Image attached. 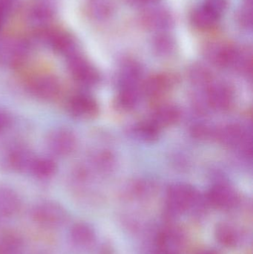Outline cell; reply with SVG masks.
<instances>
[{
    "instance_id": "8992f818",
    "label": "cell",
    "mask_w": 253,
    "mask_h": 254,
    "mask_svg": "<svg viewBox=\"0 0 253 254\" xmlns=\"http://www.w3.org/2000/svg\"><path fill=\"white\" fill-rule=\"evenodd\" d=\"M28 87L33 96L46 101L57 98L62 89L59 78L52 74L35 76L30 80Z\"/></svg>"
},
{
    "instance_id": "277c9868",
    "label": "cell",
    "mask_w": 253,
    "mask_h": 254,
    "mask_svg": "<svg viewBox=\"0 0 253 254\" xmlns=\"http://www.w3.org/2000/svg\"><path fill=\"white\" fill-rule=\"evenodd\" d=\"M187 240L185 231L173 222H166L157 231L154 237L156 250L181 254Z\"/></svg>"
},
{
    "instance_id": "ba28073f",
    "label": "cell",
    "mask_w": 253,
    "mask_h": 254,
    "mask_svg": "<svg viewBox=\"0 0 253 254\" xmlns=\"http://www.w3.org/2000/svg\"><path fill=\"white\" fill-rule=\"evenodd\" d=\"M206 201L209 205L222 210H230L239 205V196L236 191L227 184L214 185L208 192Z\"/></svg>"
},
{
    "instance_id": "3957f363",
    "label": "cell",
    "mask_w": 253,
    "mask_h": 254,
    "mask_svg": "<svg viewBox=\"0 0 253 254\" xmlns=\"http://www.w3.org/2000/svg\"><path fill=\"white\" fill-rule=\"evenodd\" d=\"M46 144L52 155L65 158L75 152L77 139L75 134L69 128L59 127L49 131L46 137Z\"/></svg>"
},
{
    "instance_id": "83f0119b",
    "label": "cell",
    "mask_w": 253,
    "mask_h": 254,
    "mask_svg": "<svg viewBox=\"0 0 253 254\" xmlns=\"http://www.w3.org/2000/svg\"><path fill=\"white\" fill-rule=\"evenodd\" d=\"M98 254H117L114 246L110 242H105L98 249Z\"/></svg>"
},
{
    "instance_id": "6da1fadb",
    "label": "cell",
    "mask_w": 253,
    "mask_h": 254,
    "mask_svg": "<svg viewBox=\"0 0 253 254\" xmlns=\"http://www.w3.org/2000/svg\"><path fill=\"white\" fill-rule=\"evenodd\" d=\"M206 199L192 187L175 185L168 190L166 193L164 217L166 222H174L187 213L199 215L204 210Z\"/></svg>"
},
{
    "instance_id": "f1b7e54d",
    "label": "cell",
    "mask_w": 253,
    "mask_h": 254,
    "mask_svg": "<svg viewBox=\"0 0 253 254\" xmlns=\"http://www.w3.org/2000/svg\"><path fill=\"white\" fill-rule=\"evenodd\" d=\"M128 1L131 4L138 5V4H144V3L154 2V1H156L157 0H128Z\"/></svg>"
},
{
    "instance_id": "4316f807",
    "label": "cell",
    "mask_w": 253,
    "mask_h": 254,
    "mask_svg": "<svg viewBox=\"0 0 253 254\" xmlns=\"http://www.w3.org/2000/svg\"><path fill=\"white\" fill-rule=\"evenodd\" d=\"M11 125V116L7 112L0 110V134L8 129Z\"/></svg>"
},
{
    "instance_id": "f546056e",
    "label": "cell",
    "mask_w": 253,
    "mask_h": 254,
    "mask_svg": "<svg viewBox=\"0 0 253 254\" xmlns=\"http://www.w3.org/2000/svg\"><path fill=\"white\" fill-rule=\"evenodd\" d=\"M195 254H219V253L214 249H206L199 251Z\"/></svg>"
},
{
    "instance_id": "9c48e42d",
    "label": "cell",
    "mask_w": 253,
    "mask_h": 254,
    "mask_svg": "<svg viewBox=\"0 0 253 254\" xmlns=\"http://www.w3.org/2000/svg\"><path fill=\"white\" fill-rule=\"evenodd\" d=\"M218 138L223 144L229 147L239 149L246 153L248 151L251 152V136L242 127L237 125L224 127L218 131Z\"/></svg>"
},
{
    "instance_id": "30bf717a",
    "label": "cell",
    "mask_w": 253,
    "mask_h": 254,
    "mask_svg": "<svg viewBox=\"0 0 253 254\" xmlns=\"http://www.w3.org/2000/svg\"><path fill=\"white\" fill-rule=\"evenodd\" d=\"M45 37L49 46L55 52L65 58H69L78 53L75 39L66 31L52 30L45 33Z\"/></svg>"
},
{
    "instance_id": "52a82bcc",
    "label": "cell",
    "mask_w": 253,
    "mask_h": 254,
    "mask_svg": "<svg viewBox=\"0 0 253 254\" xmlns=\"http://www.w3.org/2000/svg\"><path fill=\"white\" fill-rule=\"evenodd\" d=\"M68 115L78 120H89L98 116L99 107L89 94L79 92L71 95L66 102Z\"/></svg>"
},
{
    "instance_id": "ffe728a7",
    "label": "cell",
    "mask_w": 253,
    "mask_h": 254,
    "mask_svg": "<svg viewBox=\"0 0 253 254\" xmlns=\"http://www.w3.org/2000/svg\"><path fill=\"white\" fill-rule=\"evenodd\" d=\"M24 241L16 233L8 232L0 236V254L22 253Z\"/></svg>"
},
{
    "instance_id": "7402d4cb",
    "label": "cell",
    "mask_w": 253,
    "mask_h": 254,
    "mask_svg": "<svg viewBox=\"0 0 253 254\" xmlns=\"http://www.w3.org/2000/svg\"><path fill=\"white\" fill-rule=\"evenodd\" d=\"M88 9L92 17L104 19L111 13V5L108 0H90Z\"/></svg>"
},
{
    "instance_id": "5bb4252c",
    "label": "cell",
    "mask_w": 253,
    "mask_h": 254,
    "mask_svg": "<svg viewBox=\"0 0 253 254\" xmlns=\"http://www.w3.org/2000/svg\"><path fill=\"white\" fill-rule=\"evenodd\" d=\"M21 200L16 191L0 187V222L13 217L21 208Z\"/></svg>"
},
{
    "instance_id": "7c38bea8",
    "label": "cell",
    "mask_w": 253,
    "mask_h": 254,
    "mask_svg": "<svg viewBox=\"0 0 253 254\" xmlns=\"http://www.w3.org/2000/svg\"><path fill=\"white\" fill-rule=\"evenodd\" d=\"M215 237L223 247L236 249L243 243L245 236L243 230L236 224L221 222L215 226Z\"/></svg>"
},
{
    "instance_id": "484cf974",
    "label": "cell",
    "mask_w": 253,
    "mask_h": 254,
    "mask_svg": "<svg viewBox=\"0 0 253 254\" xmlns=\"http://www.w3.org/2000/svg\"><path fill=\"white\" fill-rule=\"evenodd\" d=\"M252 9L251 6L246 5V7L241 11L239 19H240V22L246 27V28H251L252 26Z\"/></svg>"
},
{
    "instance_id": "4fadbf2b",
    "label": "cell",
    "mask_w": 253,
    "mask_h": 254,
    "mask_svg": "<svg viewBox=\"0 0 253 254\" xmlns=\"http://www.w3.org/2000/svg\"><path fill=\"white\" fill-rule=\"evenodd\" d=\"M37 157L35 153L27 146L16 145L9 150L7 162L10 168L16 173H30Z\"/></svg>"
},
{
    "instance_id": "d4e9b609",
    "label": "cell",
    "mask_w": 253,
    "mask_h": 254,
    "mask_svg": "<svg viewBox=\"0 0 253 254\" xmlns=\"http://www.w3.org/2000/svg\"><path fill=\"white\" fill-rule=\"evenodd\" d=\"M12 5L13 0H0V27L10 13Z\"/></svg>"
},
{
    "instance_id": "44dd1931",
    "label": "cell",
    "mask_w": 253,
    "mask_h": 254,
    "mask_svg": "<svg viewBox=\"0 0 253 254\" xmlns=\"http://www.w3.org/2000/svg\"><path fill=\"white\" fill-rule=\"evenodd\" d=\"M172 79L165 75L155 76L149 79L144 86V92L150 96L163 93L172 85Z\"/></svg>"
},
{
    "instance_id": "8fae6325",
    "label": "cell",
    "mask_w": 253,
    "mask_h": 254,
    "mask_svg": "<svg viewBox=\"0 0 253 254\" xmlns=\"http://www.w3.org/2000/svg\"><path fill=\"white\" fill-rule=\"evenodd\" d=\"M69 237L76 249L85 252L93 249L97 243L96 231L87 222H77L73 225L70 230Z\"/></svg>"
},
{
    "instance_id": "4dcf8cb0",
    "label": "cell",
    "mask_w": 253,
    "mask_h": 254,
    "mask_svg": "<svg viewBox=\"0 0 253 254\" xmlns=\"http://www.w3.org/2000/svg\"><path fill=\"white\" fill-rule=\"evenodd\" d=\"M153 254H178L173 252H166V251L156 250Z\"/></svg>"
},
{
    "instance_id": "5b68a950",
    "label": "cell",
    "mask_w": 253,
    "mask_h": 254,
    "mask_svg": "<svg viewBox=\"0 0 253 254\" xmlns=\"http://www.w3.org/2000/svg\"><path fill=\"white\" fill-rule=\"evenodd\" d=\"M68 72L73 80L80 86L92 87L100 80V74L95 66L80 54L67 58Z\"/></svg>"
},
{
    "instance_id": "2e32d148",
    "label": "cell",
    "mask_w": 253,
    "mask_h": 254,
    "mask_svg": "<svg viewBox=\"0 0 253 254\" xmlns=\"http://www.w3.org/2000/svg\"><path fill=\"white\" fill-rule=\"evenodd\" d=\"M208 102L212 108L226 110L230 107L233 101L231 91L223 85L211 86L207 92Z\"/></svg>"
},
{
    "instance_id": "cb8c5ba5",
    "label": "cell",
    "mask_w": 253,
    "mask_h": 254,
    "mask_svg": "<svg viewBox=\"0 0 253 254\" xmlns=\"http://www.w3.org/2000/svg\"><path fill=\"white\" fill-rule=\"evenodd\" d=\"M155 46L161 53H169L174 49V41L170 37L166 35L159 36L156 38Z\"/></svg>"
},
{
    "instance_id": "ac0fdd59",
    "label": "cell",
    "mask_w": 253,
    "mask_h": 254,
    "mask_svg": "<svg viewBox=\"0 0 253 254\" xmlns=\"http://www.w3.org/2000/svg\"><path fill=\"white\" fill-rule=\"evenodd\" d=\"M57 171V164L51 157H37L30 174L40 180H47L53 177Z\"/></svg>"
},
{
    "instance_id": "d6986e66",
    "label": "cell",
    "mask_w": 253,
    "mask_h": 254,
    "mask_svg": "<svg viewBox=\"0 0 253 254\" xmlns=\"http://www.w3.org/2000/svg\"><path fill=\"white\" fill-rule=\"evenodd\" d=\"M191 19L196 28L207 30L213 28L216 25L219 17L206 8L204 6L202 5L193 12Z\"/></svg>"
},
{
    "instance_id": "9a60e30c",
    "label": "cell",
    "mask_w": 253,
    "mask_h": 254,
    "mask_svg": "<svg viewBox=\"0 0 253 254\" xmlns=\"http://www.w3.org/2000/svg\"><path fill=\"white\" fill-rule=\"evenodd\" d=\"M142 22L147 28L156 31L169 29L173 24L170 14L162 9H151L147 10L143 15Z\"/></svg>"
},
{
    "instance_id": "7a4b0ae2",
    "label": "cell",
    "mask_w": 253,
    "mask_h": 254,
    "mask_svg": "<svg viewBox=\"0 0 253 254\" xmlns=\"http://www.w3.org/2000/svg\"><path fill=\"white\" fill-rule=\"evenodd\" d=\"M31 217L39 225L50 228H60L68 219L66 210L59 203L51 201L36 204L31 210Z\"/></svg>"
},
{
    "instance_id": "603a6c76",
    "label": "cell",
    "mask_w": 253,
    "mask_h": 254,
    "mask_svg": "<svg viewBox=\"0 0 253 254\" xmlns=\"http://www.w3.org/2000/svg\"><path fill=\"white\" fill-rule=\"evenodd\" d=\"M227 0H205L203 4V6L219 18L227 10Z\"/></svg>"
},
{
    "instance_id": "e0dca14e",
    "label": "cell",
    "mask_w": 253,
    "mask_h": 254,
    "mask_svg": "<svg viewBox=\"0 0 253 254\" xmlns=\"http://www.w3.org/2000/svg\"><path fill=\"white\" fill-rule=\"evenodd\" d=\"M180 119V111L175 106L166 104L159 107L154 114L151 122L157 129L162 127L171 126L176 123Z\"/></svg>"
},
{
    "instance_id": "1f68e13d",
    "label": "cell",
    "mask_w": 253,
    "mask_h": 254,
    "mask_svg": "<svg viewBox=\"0 0 253 254\" xmlns=\"http://www.w3.org/2000/svg\"><path fill=\"white\" fill-rule=\"evenodd\" d=\"M23 254V252H22V253H19V254Z\"/></svg>"
}]
</instances>
